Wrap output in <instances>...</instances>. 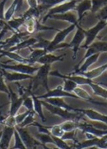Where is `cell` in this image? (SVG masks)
<instances>
[{"label":"cell","mask_w":107,"mask_h":149,"mask_svg":"<svg viewBox=\"0 0 107 149\" xmlns=\"http://www.w3.org/2000/svg\"><path fill=\"white\" fill-rule=\"evenodd\" d=\"M41 103H42L43 106H44L50 111V113L58 116L65 121H68V120L79 121L83 117V114L81 113V112H73V111L65 110V109H62L61 107H55L52 104L47 103L44 100H41Z\"/></svg>","instance_id":"cell-1"},{"label":"cell","mask_w":107,"mask_h":149,"mask_svg":"<svg viewBox=\"0 0 107 149\" xmlns=\"http://www.w3.org/2000/svg\"><path fill=\"white\" fill-rule=\"evenodd\" d=\"M51 65L45 64L42 65L39 70L37 71L34 79L31 80V84L32 85V91H36L39 86H43L46 89V91H49V84H48V77L50 74Z\"/></svg>","instance_id":"cell-2"},{"label":"cell","mask_w":107,"mask_h":149,"mask_svg":"<svg viewBox=\"0 0 107 149\" xmlns=\"http://www.w3.org/2000/svg\"><path fill=\"white\" fill-rule=\"evenodd\" d=\"M80 1H76V0H72V1H66L64 3L58 5L56 7H53L45 14V15L43 17V19L41 23H44L49 18L55 15H60V14H65L69 11H72L76 9L77 5Z\"/></svg>","instance_id":"cell-3"},{"label":"cell","mask_w":107,"mask_h":149,"mask_svg":"<svg viewBox=\"0 0 107 149\" xmlns=\"http://www.w3.org/2000/svg\"><path fill=\"white\" fill-rule=\"evenodd\" d=\"M30 35L27 32H20L15 33L13 36H11L10 38L7 39L5 41H1L0 45H1V50L4 51H9L11 48L15 47L20 42H22L26 39H30Z\"/></svg>","instance_id":"cell-4"},{"label":"cell","mask_w":107,"mask_h":149,"mask_svg":"<svg viewBox=\"0 0 107 149\" xmlns=\"http://www.w3.org/2000/svg\"><path fill=\"white\" fill-rule=\"evenodd\" d=\"M92 147H96L100 149H107V136L101 138H94L92 139H86L82 142H78L73 145L74 149H88Z\"/></svg>","instance_id":"cell-5"},{"label":"cell","mask_w":107,"mask_h":149,"mask_svg":"<svg viewBox=\"0 0 107 149\" xmlns=\"http://www.w3.org/2000/svg\"><path fill=\"white\" fill-rule=\"evenodd\" d=\"M0 67H1V68L5 69V70H11V71H15L18 73L29 74V75H32V76H34L35 73H37V71H39V68H40V67H34L32 65L23 64V63H18V64L13 65L4 64L2 62L0 63Z\"/></svg>","instance_id":"cell-6"},{"label":"cell","mask_w":107,"mask_h":149,"mask_svg":"<svg viewBox=\"0 0 107 149\" xmlns=\"http://www.w3.org/2000/svg\"><path fill=\"white\" fill-rule=\"evenodd\" d=\"M106 26V21H99L97 23V25H95L94 27H92V28L87 30V31H84L85 42H84V45L82 46V47L88 48L92 43H94V41L97 37V35L99 34V32L101 30H103Z\"/></svg>","instance_id":"cell-7"},{"label":"cell","mask_w":107,"mask_h":149,"mask_svg":"<svg viewBox=\"0 0 107 149\" xmlns=\"http://www.w3.org/2000/svg\"><path fill=\"white\" fill-rule=\"evenodd\" d=\"M64 97H72V98H73V99H79V98H78L75 94H72V93L66 92V91H64V89H63V86H61V85H60V86H58V87H56L55 89L49 90V91H47L44 95L37 96V98L39 99V100H46V99H49V98H64Z\"/></svg>","instance_id":"cell-8"},{"label":"cell","mask_w":107,"mask_h":149,"mask_svg":"<svg viewBox=\"0 0 107 149\" xmlns=\"http://www.w3.org/2000/svg\"><path fill=\"white\" fill-rule=\"evenodd\" d=\"M9 90H10V95L9 98L11 100V106H10V111H9V116H15L17 114V111L20 110V107L23 104V101L26 99L25 97H21L18 96L17 94H15L10 86H8Z\"/></svg>","instance_id":"cell-9"},{"label":"cell","mask_w":107,"mask_h":149,"mask_svg":"<svg viewBox=\"0 0 107 149\" xmlns=\"http://www.w3.org/2000/svg\"><path fill=\"white\" fill-rule=\"evenodd\" d=\"M75 27H77L76 25H74V24H71L70 26H68L67 28H65V30L58 31L57 34L55 36V37H54V39L51 41L49 47L46 49V51L48 52V53L49 54L50 52H51V50H52L54 47L62 43V42L65 40V39L68 36V34L75 29Z\"/></svg>","instance_id":"cell-10"},{"label":"cell","mask_w":107,"mask_h":149,"mask_svg":"<svg viewBox=\"0 0 107 149\" xmlns=\"http://www.w3.org/2000/svg\"><path fill=\"white\" fill-rule=\"evenodd\" d=\"M15 130L20 134L21 139H22L23 142L24 143V144H25L27 149H33L35 146H41V143L39 142V140H36V139H35L33 137L30 136L29 133L27 131L26 128L20 127L17 125L15 127Z\"/></svg>","instance_id":"cell-11"},{"label":"cell","mask_w":107,"mask_h":149,"mask_svg":"<svg viewBox=\"0 0 107 149\" xmlns=\"http://www.w3.org/2000/svg\"><path fill=\"white\" fill-rule=\"evenodd\" d=\"M77 30L75 33L74 37L73 39L71 41V42L69 43V46L70 47L73 48V59L76 58L77 57V52L80 47H81V44L83 42V40L85 39V35H84V30H83L81 28L80 25H78Z\"/></svg>","instance_id":"cell-12"},{"label":"cell","mask_w":107,"mask_h":149,"mask_svg":"<svg viewBox=\"0 0 107 149\" xmlns=\"http://www.w3.org/2000/svg\"><path fill=\"white\" fill-rule=\"evenodd\" d=\"M1 76H3L4 79L7 82H15V83H18L19 81L21 80H24V79H33L34 76L32 75H29V74H21V73H18V72H14V73H10L7 72V70L1 68Z\"/></svg>","instance_id":"cell-13"},{"label":"cell","mask_w":107,"mask_h":149,"mask_svg":"<svg viewBox=\"0 0 107 149\" xmlns=\"http://www.w3.org/2000/svg\"><path fill=\"white\" fill-rule=\"evenodd\" d=\"M27 3L29 5V8L21 16L23 17L25 20L28 19H32V18H34V19L39 20L40 19V16H41V13H40L39 7H39L38 1L29 0V1H27Z\"/></svg>","instance_id":"cell-14"},{"label":"cell","mask_w":107,"mask_h":149,"mask_svg":"<svg viewBox=\"0 0 107 149\" xmlns=\"http://www.w3.org/2000/svg\"><path fill=\"white\" fill-rule=\"evenodd\" d=\"M78 129L81 130L83 133H89L94 135L97 138H101L105 136H107V130H101L96 128L92 124L88 123H81L78 122Z\"/></svg>","instance_id":"cell-15"},{"label":"cell","mask_w":107,"mask_h":149,"mask_svg":"<svg viewBox=\"0 0 107 149\" xmlns=\"http://www.w3.org/2000/svg\"><path fill=\"white\" fill-rule=\"evenodd\" d=\"M15 127L4 126V129L1 133V139H0V148H9L10 142L11 137L15 135Z\"/></svg>","instance_id":"cell-16"},{"label":"cell","mask_w":107,"mask_h":149,"mask_svg":"<svg viewBox=\"0 0 107 149\" xmlns=\"http://www.w3.org/2000/svg\"><path fill=\"white\" fill-rule=\"evenodd\" d=\"M79 112H81L85 116H87L90 120L98 121L101 123L107 124V116L102 115L93 109H79Z\"/></svg>","instance_id":"cell-17"},{"label":"cell","mask_w":107,"mask_h":149,"mask_svg":"<svg viewBox=\"0 0 107 149\" xmlns=\"http://www.w3.org/2000/svg\"><path fill=\"white\" fill-rule=\"evenodd\" d=\"M43 100L46 101L47 103L52 104L55 107H61V108L65 109V110L73 111V112H79V108H75L70 105H68L62 98H49V99Z\"/></svg>","instance_id":"cell-18"},{"label":"cell","mask_w":107,"mask_h":149,"mask_svg":"<svg viewBox=\"0 0 107 149\" xmlns=\"http://www.w3.org/2000/svg\"><path fill=\"white\" fill-rule=\"evenodd\" d=\"M66 1L65 0H39V10L41 15L46 12L47 10H49L53 7H56L58 5L64 3Z\"/></svg>","instance_id":"cell-19"},{"label":"cell","mask_w":107,"mask_h":149,"mask_svg":"<svg viewBox=\"0 0 107 149\" xmlns=\"http://www.w3.org/2000/svg\"><path fill=\"white\" fill-rule=\"evenodd\" d=\"M74 94L77 96L79 99L81 100H83L84 101H87L89 103H91V104H97V105H101V106H106L107 107V104H105V103H101V102H98V101H96L94 100V98H92L90 96V95L88 93L87 91L82 89L80 87H77L74 90Z\"/></svg>","instance_id":"cell-20"},{"label":"cell","mask_w":107,"mask_h":149,"mask_svg":"<svg viewBox=\"0 0 107 149\" xmlns=\"http://www.w3.org/2000/svg\"><path fill=\"white\" fill-rule=\"evenodd\" d=\"M107 70V63L106 64L100 66L99 68H97L91 70L89 71H86V72H82V73H79V74H76V75H80V76H83L85 78L89 79L91 80H94V79L99 77L100 75L103 74L105 71Z\"/></svg>","instance_id":"cell-21"},{"label":"cell","mask_w":107,"mask_h":149,"mask_svg":"<svg viewBox=\"0 0 107 149\" xmlns=\"http://www.w3.org/2000/svg\"><path fill=\"white\" fill-rule=\"evenodd\" d=\"M92 8V1L89 0H84V1H80L77 5V7L75 10H77L78 15V23L80 25L81 19H83L84 15L88 10H91Z\"/></svg>","instance_id":"cell-22"},{"label":"cell","mask_w":107,"mask_h":149,"mask_svg":"<svg viewBox=\"0 0 107 149\" xmlns=\"http://www.w3.org/2000/svg\"><path fill=\"white\" fill-rule=\"evenodd\" d=\"M100 56V53H97L95 55H92L90 57L87 58L85 60H84V63L81 65L80 68H78L77 69H76L73 73L71 74V75H76V74H79V73H82V72H86L88 70V68L90 67L91 65H93L94 63H96L98 57Z\"/></svg>","instance_id":"cell-23"},{"label":"cell","mask_w":107,"mask_h":149,"mask_svg":"<svg viewBox=\"0 0 107 149\" xmlns=\"http://www.w3.org/2000/svg\"><path fill=\"white\" fill-rule=\"evenodd\" d=\"M51 19H55L63 20V21H67L71 24H74L77 26L79 25L78 23V18L73 11H69L65 14H60V15H55L50 17Z\"/></svg>","instance_id":"cell-24"},{"label":"cell","mask_w":107,"mask_h":149,"mask_svg":"<svg viewBox=\"0 0 107 149\" xmlns=\"http://www.w3.org/2000/svg\"><path fill=\"white\" fill-rule=\"evenodd\" d=\"M65 57V54L61 55H52L51 53L49 54H47V55H44L43 57L39 58V60L37 61L38 63H40L42 65H45V64H49L51 65L53 63L55 62H63L64 61V58Z\"/></svg>","instance_id":"cell-25"},{"label":"cell","mask_w":107,"mask_h":149,"mask_svg":"<svg viewBox=\"0 0 107 149\" xmlns=\"http://www.w3.org/2000/svg\"><path fill=\"white\" fill-rule=\"evenodd\" d=\"M0 52H1V57H3V56H7L8 58L12 59L14 61L17 62L18 63L30 65V60L28 58L22 57L21 55L17 54L15 52H8V51H4V50H1Z\"/></svg>","instance_id":"cell-26"},{"label":"cell","mask_w":107,"mask_h":149,"mask_svg":"<svg viewBox=\"0 0 107 149\" xmlns=\"http://www.w3.org/2000/svg\"><path fill=\"white\" fill-rule=\"evenodd\" d=\"M23 4V1H18V0H15V1H13L12 4L11 5L10 7L7 9V10L5 12V15H4V21H6V22H8L13 19V15L15 13L18 9H20L22 5Z\"/></svg>","instance_id":"cell-27"},{"label":"cell","mask_w":107,"mask_h":149,"mask_svg":"<svg viewBox=\"0 0 107 149\" xmlns=\"http://www.w3.org/2000/svg\"><path fill=\"white\" fill-rule=\"evenodd\" d=\"M38 39H36V38H30L28 39H26L24 40L22 42H20V44H18L15 47H14L12 48H11L8 52H18V51H20V50H23V49H26V48H31V47H32L33 46L35 45L36 43L38 42Z\"/></svg>","instance_id":"cell-28"},{"label":"cell","mask_w":107,"mask_h":149,"mask_svg":"<svg viewBox=\"0 0 107 149\" xmlns=\"http://www.w3.org/2000/svg\"><path fill=\"white\" fill-rule=\"evenodd\" d=\"M30 49L32 51V53L30 54L27 58L30 60V65H32V66L37 63V61L44 55L49 54L45 49H33V50L32 48Z\"/></svg>","instance_id":"cell-29"},{"label":"cell","mask_w":107,"mask_h":149,"mask_svg":"<svg viewBox=\"0 0 107 149\" xmlns=\"http://www.w3.org/2000/svg\"><path fill=\"white\" fill-rule=\"evenodd\" d=\"M89 86H90V88H92L94 95L97 96H100L105 100H107V88L101 87L99 84L94 83V80L91 82Z\"/></svg>","instance_id":"cell-30"},{"label":"cell","mask_w":107,"mask_h":149,"mask_svg":"<svg viewBox=\"0 0 107 149\" xmlns=\"http://www.w3.org/2000/svg\"><path fill=\"white\" fill-rule=\"evenodd\" d=\"M25 22H26V20L24 19L22 16H20V18L12 19L11 20L8 21V22H6V23L8 24V26H10L11 30H12V32L15 34V33L20 32V27L21 26H23Z\"/></svg>","instance_id":"cell-31"},{"label":"cell","mask_w":107,"mask_h":149,"mask_svg":"<svg viewBox=\"0 0 107 149\" xmlns=\"http://www.w3.org/2000/svg\"><path fill=\"white\" fill-rule=\"evenodd\" d=\"M32 97L33 102H34V111H36V113L39 116V117L41 119L43 123H45L46 119L44 115V112H43V104L41 103V100L37 98V96H36L35 95H32Z\"/></svg>","instance_id":"cell-32"},{"label":"cell","mask_w":107,"mask_h":149,"mask_svg":"<svg viewBox=\"0 0 107 149\" xmlns=\"http://www.w3.org/2000/svg\"><path fill=\"white\" fill-rule=\"evenodd\" d=\"M78 122L79 121H73V120H68L61 123L60 125L65 132H72L78 129Z\"/></svg>","instance_id":"cell-33"},{"label":"cell","mask_w":107,"mask_h":149,"mask_svg":"<svg viewBox=\"0 0 107 149\" xmlns=\"http://www.w3.org/2000/svg\"><path fill=\"white\" fill-rule=\"evenodd\" d=\"M107 5V0H93L92 1V8L91 12L92 13H97L101 9Z\"/></svg>","instance_id":"cell-34"},{"label":"cell","mask_w":107,"mask_h":149,"mask_svg":"<svg viewBox=\"0 0 107 149\" xmlns=\"http://www.w3.org/2000/svg\"><path fill=\"white\" fill-rule=\"evenodd\" d=\"M89 47L94 48L96 53L107 52V42L96 41V42H94V43H92Z\"/></svg>","instance_id":"cell-35"},{"label":"cell","mask_w":107,"mask_h":149,"mask_svg":"<svg viewBox=\"0 0 107 149\" xmlns=\"http://www.w3.org/2000/svg\"><path fill=\"white\" fill-rule=\"evenodd\" d=\"M36 139L39 140V142L43 144L46 143H53L54 144V140L52 139V135L49 134H44V133H38L36 134Z\"/></svg>","instance_id":"cell-36"},{"label":"cell","mask_w":107,"mask_h":149,"mask_svg":"<svg viewBox=\"0 0 107 149\" xmlns=\"http://www.w3.org/2000/svg\"><path fill=\"white\" fill-rule=\"evenodd\" d=\"M64 80V85H63V89L66 92H73L76 88H77L78 85L75 82L72 81L70 79H63Z\"/></svg>","instance_id":"cell-37"},{"label":"cell","mask_w":107,"mask_h":149,"mask_svg":"<svg viewBox=\"0 0 107 149\" xmlns=\"http://www.w3.org/2000/svg\"><path fill=\"white\" fill-rule=\"evenodd\" d=\"M47 128L50 131L51 135L56 137H59V138H61L63 135L65 134V132L63 131L61 128V125H54L52 127H47Z\"/></svg>","instance_id":"cell-38"},{"label":"cell","mask_w":107,"mask_h":149,"mask_svg":"<svg viewBox=\"0 0 107 149\" xmlns=\"http://www.w3.org/2000/svg\"><path fill=\"white\" fill-rule=\"evenodd\" d=\"M52 139L54 140V144H55L58 148L60 149H74L73 148V146H69L65 142V140H63L59 137H56V136H52Z\"/></svg>","instance_id":"cell-39"},{"label":"cell","mask_w":107,"mask_h":149,"mask_svg":"<svg viewBox=\"0 0 107 149\" xmlns=\"http://www.w3.org/2000/svg\"><path fill=\"white\" fill-rule=\"evenodd\" d=\"M15 145L11 149H27L16 130L15 132Z\"/></svg>","instance_id":"cell-40"},{"label":"cell","mask_w":107,"mask_h":149,"mask_svg":"<svg viewBox=\"0 0 107 149\" xmlns=\"http://www.w3.org/2000/svg\"><path fill=\"white\" fill-rule=\"evenodd\" d=\"M35 115H36V111H31L29 115L27 116V118L24 120L23 123H20V125H18V126L20 127H23V128H25L27 127L31 126L35 122Z\"/></svg>","instance_id":"cell-41"},{"label":"cell","mask_w":107,"mask_h":149,"mask_svg":"<svg viewBox=\"0 0 107 149\" xmlns=\"http://www.w3.org/2000/svg\"><path fill=\"white\" fill-rule=\"evenodd\" d=\"M38 42L36 43L35 45L33 46V49H47L50 45V42L51 41H49V40H46V39H44L42 38H39L38 39Z\"/></svg>","instance_id":"cell-42"},{"label":"cell","mask_w":107,"mask_h":149,"mask_svg":"<svg viewBox=\"0 0 107 149\" xmlns=\"http://www.w3.org/2000/svg\"><path fill=\"white\" fill-rule=\"evenodd\" d=\"M77 130H75V131H72V132H65V134L63 135L61 139L63 140H68V139H71L73 141H74V143H78V140L76 138V135H77Z\"/></svg>","instance_id":"cell-43"},{"label":"cell","mask_w":107,"mask_h":149,"mask_svg":"<svg viewBox=\"0 0 107 149\" xmlns=\"http://www.w3.org/2000/svg\"><path fill=\"white\" fill-rule=\"evenodd\" d=\"M96 19L99 21H107V5L97 12Z\"/></svg>","instance_id":"cell-44"},{"label":"cell","mask_w":107,"mask_h":149,"mask_svg":"<svg viewBox=\"0 0 107 149\" xmlns=\"http://www.w3.org/2000/svg\"><path fill=\"white\" fill-rule=\"evenodd\" d=\"M23 105L26 107L27 111H34V102H33L32 97V96L27 97L23 101Z\"/></svg>","instance_id":"cell-45"},{"label":"cell","mask_w":107,"mask_h":149,"mask_svg":"<svg viewBox=\"0 0 107 149\" xmlns=\"http://www.w3.org/2000/svg\"><path fill=\"white\" fill-rule=\"evenodd\" d=\"M31 111H27L23 112V113L16 115V116H15V120H16L17 125H20V123H23V121H24V120L26 119L27 116L29 115Z\"/></svg>","instance_id":"cell-46"},{"label":"cell","mask_w":107,"mask_h":149,"mask_svg":"<svg viewBox=\"0 0 107 149\" xmlns=\"http://www.w3.org/2000/svg\"><path fill=\"white\" fill-rule=\"evenodd\" d=\"M31 126H36V127L38 128L39 133H44V134H49V135H51V132H50V131L47 128V127L43 126V125L39 124V123H36V122H34Z\"/></svg>","instance_id":"cell-47"},{"label":"cell","mask_w":107,"mask_h":149,"mask_svg":"<svg viewBox=\"0 0 107 149\" xmlns=\"http://www.w3.org/2000/svg\"><path fill=\"white\" fill-rule=\"evenodd\" d=\"M1 83H2V85H1V88H0V91L2 92H5L8 95H10V90H9V88H7V84H5V79L3 76H1Z\"/></svg>","instance_id":"cell-48"},{"label":"cell","mask_w":107,"mask_h":149,"mask_svg":"<svg viewBox=\"0 0 107 149\" xmlns=\"http://www.w3.org/2000/svg\"><path fill=\"white\" fill-rule=\"evenodd\" d=\"M5 3L6 1H1L0 3V10H1V15H0V18H1V20H4V5H5Z\"/></svg>","instance_id":"cell-49"},{"label":"cell","mask_w":107,"mask_h":149,"mask_svg":"<svg viewBox=\"0 0 107 149\" xmlns=\"http://www.w3.org/2000/svg\"><path fill=\"white\" fill-rule=\"evenodd\" d=\"M99 39H100V41H102V42H107V34L102 38H99Z\"/></svg>","instance_id":"cell-50"},{"label":"cell","mask_w":107,"mask_h":149,"mask_svg":"<svg viewBox=\"0 0 107 149\" xmlns=\"http://www.w3.org/2000/svg\"><path fill=\"white\" fill-rule=\"evenodd\" d=\"M41 146H42L43 148L44 149H53V148H49V147L46 145V144H43V143H41Z\"/></svg>","instance_id":"cell-51"},{"label":"cell","mask_w":107,"mask_h":149,"mask_svg":"<svg viewBox=\"0 0 107 149\" xmlns=\"http://www.w3.org/2000/svg\"><path fill=\"white\" fill-rule=\"evenodd\" d=\"M99 84H100L101 86H104V87H106L107 88V84H106V83H101Z\"/></svg>","instance_id":"cell-52"},{"label":"cell","mask_w":107,"mask_h":149,"mask_svg":"<svg viewBox=\"0 0 107 149\" xmlns=\"http://www.w3.org/2000/svg\"><path fill=\"white\" fill-rule=\"evenodd\" d=\"M88 149H100V148H96V147H92V148H88Z\"/></svg>","instance_id":"cell-53"},{"label":"cell","mask_w":107,"mask_h":149,"mask_svg":"<svg viewBox=\"0 0 107 149\" xmlns=\"http://www.w3.org/2000/svg\"><path fill=\"white\" fill-rule=\"evenodd\" d=\"M53 149H60V148H58L57 147H55V148H53Z\"/></svg>","instance_id":"cell-54"},{"label":"cell","mask_w":107,"mask_h":149,"mask_svg":"<svg viewBox=\"0 0 107 149\" xmlns=\"http://www.w3.org/2000/svg\"><path fill=\"white\" fill-rule=\"evenodd\" d=\"M33 149H37V146H35V147H34V148Z\"/></svg>","instance_id":"cell-55"},{"label":"cell","mask_w":107,"mask_h":149,"mask_svg":"<svg viewBox=\"0 0 107 149\" xmlns=\"http://www.w3.org/2000/svg\"><path fill=\"white\" fill-rule=\"evenodd\" d=\"M4 149H9V148H4Z\"/></svg>","instance_id":"cell-56"},{"label":"cell","mask_w":107,"mask_h":149,"mask_svg":"<svg viewBox=\"0 0 107 149\" xmlns=\"http://www.w3.org/2000/svg\"><path fill=\"white\" fill-rule=\"evenodd\" d=\"M106 23H107V21H106Z\"/></svg>","instance_id":"cell-57"}]
</instances>
